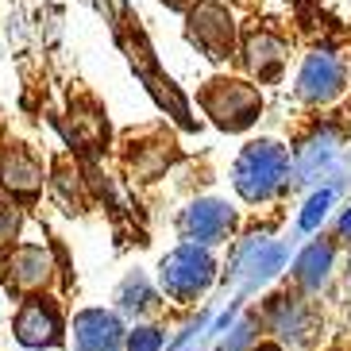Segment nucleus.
<instances>
[{"mask_svg": "<svg viewBox=\"0 0 351 351\" xmlns=\"http://www.w3.org/2000/svg\"><path fill=\"white\" fill-rule=\"evenodd\" d=\"M289 174V155L278 143H251L236 162V189L243 201H267L270 193H278L282 182Z\"/></svg>", "mask_w": 351, "mask_h": 351, "instance_id": "obj_1", "label": "nucleus"}, {"mask_svg": "<svg viewBox=\"0 0 351 351\" xmlns=\"http://www.w3.org/2000/svg\"><path fill=\"white\" fill-rule=\"evenodd\" d=\"M213 255L205 247H197V243H186V247L170 251L162 258V267H158V282L170 298L178 301H193L197 293H205L208 282H213Z\"/></svg>", "mask_w": 351, "mask_h": 351, "instance_id": "obj_2", "label": "nucleus"}, {"mask_svg": "<svg viewBox=\"0 0 351 351\" xmlns=\"http://www.w3.org/2000/svg\"><path fill=\"white\" fill-rule=\"evenodd\" d=\"M201 104L208 108V116L217 120L220 128H228V132H243V128L251 124L258 116V108H263V101H258L255 85L247 82H213L205 89V97H201Z\"/></svg>", "mask_w": 351, "mask_h": 351, "instance_id": "obj_3", "label": "nucleus"}, {"mask_svg": "<svg viewBox=\"0 0 351 351\" xmlns=\"http://www.w3.org/2000/svg\"><path fill=\"white\" fill-rule=\"evenodd\" d=\"M16 340L23 348H54L62 340V320H58V309L54 301L47 298H32L16 317Z\"/></svg>", "mask_w": 351, "mask_h": 351, "instance_id": "obj_4", "label": "nucleus"}, {"mask_svg": "<svg viewBox=\"0 0 351 351\" xmlns=\"http://www.w3.org/2000/svg\"><path fill=\"white\" fill-rule=\"evenodd\" d=\"M4 274H8V282L16 289H23V293H32V289H43L47 282L54 278V258L47 247H35V243H23V247H16L8 255V263H4Z\"/></svg>", "mask_w": 351, "mask_h": 351, "instance_id": "obj_5", "label": "nucleus"}, {"mask_svg": "<svg viewBox=\"0 0 351 351\" xmlns=\"http://www.w3.org/2000/svg\"><path fill=\"white\" fill-rule=\"evenodd\" d=\"M189 39L208 54V58H228L232 51V20L220 4H201L189 20Z\"/></svg>", "mask_w": 351, "mask_h": 351, "instance_id": "obj_6", "label": "nucleus"}, {"mask_svg": "<svg viewBox=\"0 0 351 351\" xmlns=\"http://www.w3.org/2000/svg\"><path fill=\"white\" fill-rule=\"evenodd\" d=\"M73 343H77V351H120L124 328H120V320L112 313L85 309L73 320Z\"/></svg>", "mask_w": 351, "mask_h": 351, "instance_id": "obj_7", "label": "nucleus"}, {"mask_svg": "<svg viewBox=\"0 0 351 351\" xmlns=\"http://www.w3.org/2000/svg\"><path fill=\"white\" fill-rule=\"evenodd\" d=\"M232 220L236 217H232V208L224 201H197L182 217V232L189 239H197V243H217V239H224L232 232Z\"/></svg>", "mask_w": 351, "mask_h": 351, "instance_id": "obj_8", "label": "nucleus"}, {"mask_svg": "<svg viewBox=\"0 0 351 351\" xmlns=\"http://www.w3.org/2000/svg\"><path fill=\"white\" fill-rule=\"evenodd\" d=\"M340 85H343V66L332 58V54H313L309 62H305V70H301V97L305 101H328V97L340 93Z\"/></svg>", "mask_w": 351, "mask_h": 351, "instance_id": "obj_9", "label": "nucleus"}, {"mask_svg": "<svg viewBox=\"0 0 351 351\" xmlns=\"http://www.w3.org/2000/svg\"><path fill=\"white\" fill-rule=\"evenodd\" d=\"M0 182L12 189V193H35L43 186V166L39 158L27 151V147H8L4 158H0Z\"/></svg>", "mask_w": 351, "mask_h": 351, "instance_id": "obj_10", "label": "nucleus"}, {"mask_svg": "<svg viewBox=\"0 0 351 351\" xmlns=\"http://www.w3.org/2000/svg\"><path fill=\"white\" fill-rule=\"evenodd\" d=\"M282 43L270 39V35H251L247 39V66L258 73V77H274L282 70Z\"/></svg>", "mask_w": 351, "mask_h": 351, "instance_id": "obj_11", "label": "nucleus"}, {"mask_svg": "<svg viewBox=\"0 0 351 351\" xmlns=\"http://www.w3.org/2000/svg\"><path fill=\"white\" fill-rule=\"evenodd\" d=\"M328 267H332V247L328 243H313V247L298 258V282L309 286V289H320L324 278H328Z\"/></svg>", "mask_w": 351, "mask_h": 351, "instance_id": "obj_12", "label": "nucleus"}, {"mask_svg": "<svg viewBox=\"0 0 351 351\" xmlns=\"http://www.w3.org/2000/svg\"><path fill=\"white\" fill-rule=\"evenodd\" d=\"M305 317H309V313L301 309L298 301H282L278 313H274V328L293 343H309L313 340V324H305Z\"/></svg>", "mask_w": 351, "mask_h": 351, "instance_id": "obj_13", "label": "nucleus"}, {"mask_svg": "<svg viewBox=\"0 0 351 351\" xmlns=\"http://www.w3.org/2000/svg\"><path fill=\"white\" fill-rule=\"evenodd\" d=\"M70 135L77 139V143H85V147H93V143H101L104 139V120L101 116H73V124H70Z\"/></svg>", "mask_w": 351, "mask_h": 351, "instance_id": "obj_14", "label": "nucleus"}, {"mask_svg": "<svg viewBox=\"0 0 351 351\" xmlns=\"http://www.w3.org/2000/svg\"><path fill=\"white\" fill-rule=\"evenodd\" d=\"M20 224H23V217H20V208H16V201L0 193V243H12Z\"/></svg>", "mask_w": 351, "mask_h": 351, "instance_id": "obj_15", "label": "nucleus"}, {"mask_svg": "<svg viewBox=\"0 0 351 351\" xmlns=\"http://www.w3.org/2000/svg\"><path fill=\"white\" fill-rule=\"evenodd\" d=\"M328 205H332V193H328V189L313 193L309 205H305V213H301V228H305V232H309V228H317L320 220H324V213H328Z\"/></svg>", "mask_w": 351, "mask_h": 351, "instance_id": "obj_16", "label": "nucleus"}, {"mask_svg": "<svg viewBox=\"0 0 351 351\" xmlns=\"http://www.w3.org/2000/svg\"><path fill=\"white\" fill-rule=\"evenodd\" d=\"M158 343H162L158 328H135L128 336V351H158Z\"/></svg>", "mask_w": 351, "mask_h": 351, "instance_id": "obj_17", "label": "nucleus"}, {"mask_svg": "<svg viewBox=\"0 0 351 351\" xmlns=\"http://www.w3.org/2000/svg\"><path fill=\"white\" fill-rule=\"evenodd\" d=\"M251 340V324H239L236 328V340L232 343H224V351H243V343Z\"/></svg>", "mask_w": 351, "mask_h": 351, "instance_id": "obj_18", "label": "nucleus"}, {"mask_svg": "<svg viewBox=\"0 0 351 351\" xmlns=\"http://www.w3.org/2000/svg\"><path fill=\"white\" fill-rule=\"evenodd\" d=\"M340 236H351V208L343 213V220H340Z\"/></svg>", "mask_w": 351, "mask_h": 351, "instance_id": "obj_19", "label": "nucleus"}, {"mask_svg": "<svg viewBox=\"0 0 351 351\" xmlns=\"http://www.w3.org/2000/svg\"><path fill=\"white\" fill-rule=\"evenodd\" d=\"M174 8H189V4H197V0H170Z\"/></svg>", "mask_w": 351, "mask_h": 351, "instance_id": "obj_20", "label": "nucleus"}, {"mask_svg": "<svg viewBox=\"0 0 351 351\" xmlns=\"http://www.w3.org/2000/svg\"><path fill=\"white\" fill-rule=\"evenodd\" d=\"M255 351H282V348H274V343H267V348H255Z\"/></svg>", "mask_w": 351, "mask_h": 351, "instance_id": "obj_21", "label": "nucleus"}]
</instances>
